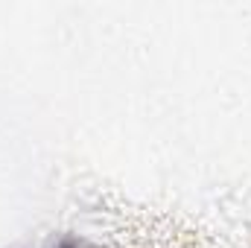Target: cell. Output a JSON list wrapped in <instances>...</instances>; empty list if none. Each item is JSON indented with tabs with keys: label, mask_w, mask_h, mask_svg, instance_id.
<instances>
[{
	"label": "cell",
	"mask_w": 251,
	"mask_h": 248,
	"mask_svg": "<svg viewBox=\"0 0 251 248\" xmlns=\"http://www.w3.org/2000/svg\"><path fill=\"white\" fill-rule=\"evenodd\" d=\"M59 248H79V246H76V243H62Z\"/></svg>",
	"instance_id": "1"
}]
</instances>
